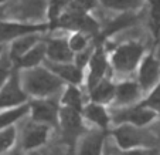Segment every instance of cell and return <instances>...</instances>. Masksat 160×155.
<instances>
[{"instance_id": "cell-18", "label": "cell", "mask_w": 160, "mask_h": 155, "mask_svg": "<svg viewBox=\"0 0 160 155\" xmlns=\"http://www.w3.org/2000/svg\"><path fill=\"white\" fill-rule=\"evenodd\" d=\"M82 115L91 121L92 124H95L97 127H99L101 130H106L111 122V117H109L108 111H106L105 105H99L95 103H89L84 107L82 110Z\"/></svg>"}, {"instance_id": "cell-22", "label": "cell", "mask_w": 160, "mask_h": 155, "mask_svg": "<svg viewBox=\"0 0 160 155\" xmlns=\"http://www.w3.org/2000/svg\"><path fill=\"white\" fill-rule=\"evenodd\" d=\"M28 113H30V104L28 103L24 104V105L16 107V108L0 111V131L13 127L14 122H17L18 120H21Z\"/></svg>"}, {"instance_id": "cell-17", "label": "cell", "mask_w": 160, "mask_h": 155, "mask_svg": "<svg viewBox=\"0 0 160 155\" xmlns=\"http://www.w3.org/2000/svg\"><path fill=\"white\" fill-rule=\"evenodd\" d=\"M41 40L42 39L40 37V34H28V36H23V37H20V39L10 43L7 54H9L10 60L13 61V64L20 57H23L27 51H30L37 43H40Z\"/></svg>"}, {"instance_id": "cell-31", "label": "cell", "mask_w": 160, "mask_h": 155, "mask_svg": "<svg viewBox=\"0 0 160 155\" xmlns=\"http://www.w3.org/2000/svg\"><path fill=\"white\" fill-rule=\"evenodd\" d=\"M119 155H148V152H146L145 149L138 148V149H128V151L121 152Z\"/></svg>"}, {"instance_id": "cell-30", "label": "cell", "mask_w": 160, "mask_h": 155, "mask_svg": "<svg viewBox=\"0 0 160 155\" xmlns=\"http://www.w3.org/2000/svg\"><path fill=\"white\" fill-rule=\"evenodd\" d=\"M150 3V19L153 24L154 33H157L160 29V0H149Z\"/></svg>"}, {"instance_id": "cell-11", "label": "cell", "mask_w": 160, "mask_h": 155, "mask_svg": "<svg viewBox=\"0 0 160 155\" xmlns=\"http://www.w3.org/2000/svg\"><path fill=\"white\" fill-rule=\"evenodd\" d=\"M142 88L138 84V81L133 80H123L119 84H116V93H115V100L113 104L121 108L123 107L135 105V103L139 104V98L142 95Z\"/></svg>"}, {"instance_id": "cell-23", "label": "cell", "mask_w": 160, "mask_h": 155, "mask_svg": "<svg viewBox=\"0 0 160 155\" xmlns=\"http://www.w3.org/2000/svg\"><path fill=\"white\" fill-rule=\"evenodd\" d=\"M103 7L119 13H135L143 6L145 0H99Z\"/></svg>"}, {"instance_id": "cell-19", "label": "cell", "mask_w": 160, "mask_h": 155, "mask_svg": "<svg viewBox=\"0 0 160 155\" xmlns=\"http://www.w3.org/2000/svg\"><path fill=\"white\" fill-rule=\"evenodd\" d=\"M103 138H105V134L102 131H95L84 137L79 144V155H101Z\"/></svg>"}, {"instance_id": "cell-15", "label": "cell", "mask_w": 160, "mask_h": 155, "mask_svg": "<svg viewBox=\"0 0 160 155\" xmlns=\"http://www.w3.org/2000/svg\"><path fill=\"white\" fill-rule=\"evenodd\" d=\"M116 93V84L112 83L109 78H105L97 84L92 90H89L91 103L99 104V105H109L113 104Z\"/></svg>"}, {"instance_id": "cell-24", "label": "cell", "mask_w": 160, "mask_h": 155, "mask_svg": "<svg viewBox=\"0 0 160 155\" xmlns=\"http://www.w3.org/2000/svg\"><path fill=\"white\" fill-rule=\"evenodd\" d=\"M71 2L72 0H50L48 9H47V17H48V23L52 30H55V26L61 19V16L70 9Z\"/></svg>"}, {"instance_id": "cell-8", "label": "cell", "mask_w": 160, "mask_h": 155, "mask_svg": "<svg viewBox=\"0 0 160 155\" xmlns=\"http://www.w3.org/2000/svg\"><path fill=\"white\" fill-rule=\"evenodd\" d=\"M138 84L143 93H149L160 81V61L153 54H146L138 67Z\"/></svg>"}, {"instance_id": "cell-20", "label": "cell", "mask_w": 160, "mask_h": 155, "mask_svg": "<svg viewBox=\"0 0 160 155\" xmlns=\"http://www.w3.org/2000/svg\"><path fill=\"white\" fill-rule=\"evenodd\" d=\"M136 21H138V14H135V13H122V14H119L116 19H113V20L101 31V36L109 37V36H112V34L118 33V31L125 30V29L133 26Z\"/></svg>"}, {"instance_id": "cell-33", "label": "cell", "mask_w": 160, "mask_h": 155, "mask_svg": "<svg viewBox=\"0 0 160 155\" xmlns=\"http://www.w3.org/2000/svg\"><path fill=\"white\" fill-rule=\"evenodd\" d=\"M9 155H24V154H23L21 151H12Z\"/></svg>"}, {"instance_id": "cell-28", "label": "cell", "mask_w": 160, "mask_h": 155, "mask_svg": "<svg viewBox=\"0 0 160 155\" xmlns=\"http://www.w3.org/2000/svg\"><path fill=\"white\" fill-rule=\"evenodd\" d=\"M16 142V128L10 127L0 131V154L9 151Z\"/></svg>"}, {"instance_id": "cell-25", "label": "cell", "mask_w": 160, "mask_h": 155, "mask_svg": "<svg viewBox=\"0 0 160 155\" xmlns=\"http://www.w3.org/2000/svg\"><path fill=\"white\" fill-rule=\"evenodd\" d=\"M68 39V44H70L71 51L74 53V56L79 54V53L85 51V50L89 49V43H91V37L87 36L85 33L81 31H72Z\"/></svg>"}, {"instance_id": "cell-34", "label": "cell", "mask_w": 160, "mask_h": 155, "mask_svg": "<svg viewBox=\"0 0 160 155\" xmlns=\"http://www.w3.org/2000/svg\"><path fill=\"white\" fill-rule=\"evenodd\" d=\"M3 54H4V46H2V44H0V57H2Z\"/></svg>"}, {"instance_id": "cell-13", "label": "cell", "mask_w": 160, "mask_h": 155, "mask_svg": "<svg viewBox=\"0 0 160 155\" xmlns=\"http://www.w3.org/2000/svg\"><path fill=\"white\" fill-rule=\"evenodd\" d=\"M47 61L51 63H74V53L71 51L67 37H54L45 40Z\"/></svg>"}, {"instance_id": "cell-1", "label": "cell", "mask_w": 160, "mask_h": 155, "mask_svg": "<svg viewBox=\"0 0 160 155\" xmlns=\"http://www.w3.org/2000/svg\"><path fill=\"white\" fill-rule=\"evenodd\" d=\"M20 78L24 91L27 93L28 97H33L34 100L50 98L65 85L62 80L58 78L45 66L20 71Z\"/></svg>"}, {"instance_id": "cell-26", "label": "cell", "mask_w": 160, "mask_h": 155, "mask_svg": "<svg viewBox=\"0 0 160 155\" xmlns=\"http://www.w3.org/2000/svg\"><path fill=\"white\" fill-rule=\"evenodd\" d=\"M140 105L146 107V108L152 110L154 114L160 115V81L157 83V85L149 91V94L146 95L143 100H140Z\"/></svg>"}, {"instance_id": "cell-21", "label": "cell", "mask_w": 160, "mask_h": 155, "mask_svg": "<svg viewBox=\"0 0 160 155\" xmlns=\"http://www.w3.org/2000/svg\"><path fill=\"white\" fill-rule=\"evenodd\" d=\"M61 105L62 107H68V108L77 110L79 113H82L84 110V101H82V93L79 90L78 85H65V90L62 93V97L60 100Z\"/></svg>"}, {"instance_id": "cell-4", "label": "cell", "mask_w": 160, "mask_h": 155, "mask_svg": "<svg viewBox=\"0 0 160 155\" xmlns=\"http://www.w3.org/2000/svg\"><path fill=\"white\" fill-rule=\"evenodd\" d=\"M28 95L23 88L20 78V71L14 70L6 84L0 88V111L16 108L27 104Z\"/></svg>"}, {"instance_id": "cell-10", "label": "cell", "mask_w": 160, "mask_h": 155, "mask_svg": "<svg viewBox=\"0 0 160 155\" xmlns=\"http://www.w3.org/2000/svg\"><path fill=\"white\" fill-rule=\"evenodd\" d=\"M44 66L52 71L60 80L65 83V85H81L85 80V71L79 68L75 63H51L45 60Z\"/></svg>"}, {"instance_id": "cell-5", "label": "cell", "mask_w": 160, "mask_h": 155, "mask_svg": "<svg viewBox=\"0 0 160 155\" xmlns=\"http://www.w3.org/2000/svg\"><path fill=\"white\" fill-rule=\"evenodd\" d=\"M109 67L111 66H109L108 53L103 49L102 44H98L92 51V56H91L87 67V74H85L88 91L92 90L97 84H99L102 80L106 78V71Z\"/></svg>"}, {"instance_id": "cell-16", "label": "cell", "mask_w": 160, "mask_h": 155, "mask_svg": "<svg viewBox=\"0 0 160 155\" xmlns=\"http://www.w3.org/2000/svg\"><path fill=\"white\" fill-rule=\"evenodd\" d=\"M48 130L50 128L47 125L37 124V122L28 125L23 135V148L34 149L41 147L48 138Z\"/></svg>"}, {"instance_id": "cell-29", "label": "cell", "mask_w": 160, "mask_h": 155, "mask_svg": "<svg viewBox=\"0 0 160 155\" xmlns=\"http://www.w3.org/2000/svg\"><path fill=\"white\" fill-rule=\"evenodd\" d=\"M98 3H99V0H72L70 4V9L79 13H89L91 10H94L97 7Z\"/></svg>"}, {"instance_id": "cell-27", "label": "cell", "mask_w": 160, "mask_h": 155, "mask_svg": "<svg viewBox=\"0 0 160 155\" xmlns=\"http://www.w3.org/2000/svg\"><path fill=\"white\" fill-rule=\"evenodd\" d=\"M14 70L16 68H14L13 61L10 60L9 54L4 53V54L0 57V88L6 84V81L10 78V76L13 74Z\"/></svg>"}, {"instance_id": "cell-3", "label": "cell", "mask_w": 160, "mask_h": 155, "mask_svg": "<svg viewBox=\"0 0 160 155\" xmlns=\"http://www.w3.org/2000/svg\"><path fill=\"white\" fill-rule=\"evenodd\" d=\"M52 30L50 23H20V21H7L0 23V44L4 46L6 43H12L28 34H41Z\"/></svg>"}, {"instance_id": "cell-32", "label": "cell", "mask_w": 160, "mask_h": 155, "mask_svg": "<svg viewBox=\"0 0 160 155\" xmlns=\"http://www.w3.org/2000/svg\"><path fill=\"white\" fill-rule=\"evenodd\" d=\"M3 17H4V4L0 6V23L3 21Z\"/></svg>"}, {"instance_id": "cell-35", "label": "cell", "mask_w": 160, "mask_h": 155, "mask_svg": "<svg viewBox=\"0 0 160 155\" xmlns=\"http://www.w3.org/2000/svg\"><path fill=\"white\" fill-rule=\"evenodd\" d=\"M7 2H10V0H0V6H3V4H6Z\"/></svg>"}, {"instance_id": "cell-7", "label": "cell", "mask_w": 160, "mask_h": 155, "mask_svg": "<svg viewBox=\"0 0 160 155\" xmlns=\"http://www.w3.org/2000/svg\"><path fill=\"white\" fill-rule=\"evenodd\" d=\"M113 137H115L116 144L119 148L125 149H138L140 147H145L150 144V137L149 134L143 132L139 127H133L129 124H122L113 131Z\"/></svg>"}, {"instance_id": "cell-14", "label": "cell", "mask_w": 160, "mask_h": 155, "mask_svg": "<svg viewBox=\"0 0 160 155\" xmlns=\"http://www.w3.org/2000/svg\"><path fill=\"white\" fill-rule=\"evenodd\" d=\"M45 60H47V44H45V40H41L30 51H27L23 57H20L16 61L14 68L17 71L31 70V68L42 66L45 63Z\"/></svg>"}, {"instance_id": "cell-6", "label": "cell", "mask_w": 160, "mask_h": 155, "mask_svg": "<svg viewBox=\"0 0 160 155\" xmlns=\"http://www.w3.org/2000/svg\"><path fill=\"white\" fill-rule=\"evenodd\" d=\"M156 118V114L152 110L146 108V107L140 105V104H135L130 107H123V108L115 111L112 121L116 124H129L133 127H145L149 122H152Z\"/></svg>"}, {"instance_id": "cell-12", "label": "cell", "mask_w": 160, "mask_h": 155, "mask_svg": "<svg viewBox=\"0 0 160 155\" xmlns=\"http://www.w3.org/2000/svg\"><path fill=\"white\" fill-rule=\"evenodd\" d=\"M58 122H60L62 132L65 138L74 140L77 138L82 131V113L77 111V110L68 108V107H60V117H58Z\"/></svg>"}, {"instance_id": "cell-9", "label": "cell", "mask_w": 160, "mask_h": 155, "mask_svg": "<svg viewBox=\"0 0 160 155\" xmlns=\"http://www.w3.org/2000/svg\"><path fill=\"white\" fill-rule=\"evenodd\" d=\"M30 114L31 120L37 124L42 125H55L60 117V107L57 103L50 98L44 100H34L30 103Z\"/></svg>"}, {"instance_id": "cell-2", "label": "cell", "mask_w": 160, "mask_h": 155, "mask_svg": "<svg viewBox=\"0 0 160 155\" xmlns=\"http://www.w3.org/2000/svg\"><path fill=\"white\" fill-rule=\"evenodd\" d=\"M145 47L138 41H128L119 44L108 54L109 66L118 74H132L138 71L139 64L145 57Z\"/></svg>"}]
</instances>
